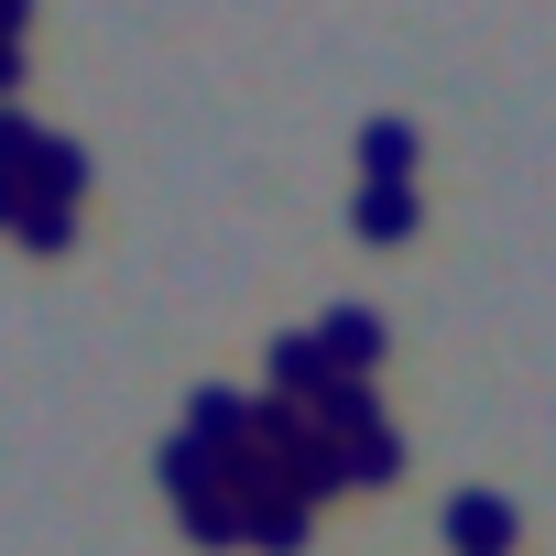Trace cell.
Segmentation results:
<instances>
[{
  "mask_svg": "<svg viewBox=\"0 0 556 556\" xmlns=\"http://www.w3.org/2000/svg\"><path fill=\"white\" fill-rule=\"evenodd\" d=\"M23 186H34V197H66V207H77V197H88V153H77V142L55 131V142L34 153V175H23Z\"/></svg>",
  "mask_w": 556,
  "mask_h": 556,
  "instance_id": "cell-3",
  "label": "cell"
},
{
  "mask_svg": "<svg viewBox=\"0 0 556 556\" xmlns=\"http://www.w3.org/2000/svg\"><path fill=\"white\" fill-rule=\"evenodd\" d=\"M66 229H77V207H66V197H23V218H12V240H23V251H66Z\"/></svg>",
  "mask_w": 556,
  "mask_h": 556,
  "instance_id": "cell-5",
  "label": "cell"
},
{
  "mask_svg": "<svg viewBox=\"0 0 556 556\" xmlns=\"http://www.w3.org/2000/svg\"><path fill=\"white\" fill-rule=\"evenodd\" d=\"M415 175V121H361V186H404Z\"/></svg>",
  "mask_w": 556,
  "mask_h": 556,
  "instance_id": "cell-1",
  "label": "cell"
},
{
  "mask_svg": "<svg viewBox=\"0 0 556 556\" xmlns=\"http://www.w3.org/2000/svg\"><path fill=\"white\" fill-rule=\"evenodd\" d=\"M23 197H34L23 175H0V229H12V218H23Z\"/></svg>",
  "mask_w": 556,
  "mask_h": 556,
  "instance_id": "cell-9",
  "label": "cell"
},
{
  "mask_svg": "<svg viewBox=\"0 0 556 556\" xmlns=\"http://www.w3.org/2000/svg\"><path fill=\"white\" fill-rule=\"evenodd\" d=\"M415 229V186H361V240H404Z\"/></svg>",
  "mask_w": 556,
  "mask_h": 556,
  "instance_id": "cell-4",
  "label": "cell"
},
{
  "mask_svg": "<svg viewBox=\"0 0 556 556\" xmlns=\"http://www.w3.org/2000/svg\"><path fill=\"white\" fill-rule=\"evenodd\" d=\"M273 382H285V393H328V382H339L328 339H273Z\"/></svg>",
  "mask_w": 556,
  "mask_h": 556,
  "instance_id": "cell-2",
  "label": "cell"
},
{
  "mask_svg": "<svg viewBox=\"0 0 556 556\" xmlns=\"http://www.w3.org/2000/svg\"><path fill=\"white\" fill-rule=\"evenodd\" d=\"M371 350H382V317L339 306V317H328V361H339V371H371Z\"/></svg>",
  "mask_w": 556,
  "mask_h": 556,
  "instance_id": "cell-6",
  "label": "cell"
},
{
  "mask_svg": "<svg viewBox=\"0 0 556 556\" xmlns=\"http://www.w3.org/2000/svg\"><path fill=\"white\" fill-rule=\"evenodd\" d=\"M45 142H55L45 121H23L12 99H0V175H34V153H45Z\"/></svg>",
  "mask_w": 556,
  "mask_h": 556,
  "instance_id": "cell-7",
  "label": "cell"
},
{
  "mask_svg": "<svg viewBox=\"0 0 556 556\" xmlns=\"http://www.w3.org/2000/svg\"><path fill=\"white\" fill-rule=\"evenodd\" d=\"M34 23V0H0V34H23Z\"/></svg>",
  "mask_w": 556,
  "mask_h": 556,
  "instance_id": "cell-10",
  "label": "cell"
},
{
  "mask_svg": "<svg viewBox=\"0 0 556 556\" xmlns=\"http://www.w3.org/2000/svg\"><path fill=\"white\" fill-rule=\"evenodd\" d=\"M23 88V34H0V99Z\"/></svg>",
  "mask_w": 556,
  "mask_h": 556,
  "instance_id": "cell-8",
  "label": "cell"
}]
</instances>
